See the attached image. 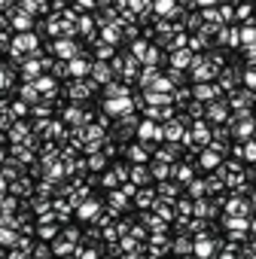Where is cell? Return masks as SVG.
<instances>
[{"label":"cell","mask_w":256,"mask_h":259,"mask_svg":"<svg viewBox=\"0 0 256 259\" xmlns=\"http://www.w3.org/2000/svg\"><path fill=\"white\" fill-rule=\"evenodd\" d=\"M98 92V82L92 76H67V82L58 89V95L64 101H73V104H89V98Z\"/></svg>","instance_id":"obj_1"},{"label":"cell","mask_w":256,"mask_h":259,"mask_svg":"<svg viewBox=\"0 0 256 259\" xmlns=\"http://www.w3.org/2000/svg\"><path fill=\"white\" fill-rule=\"evenodd\" d=\"M10 49L25 52V55H34V52H40V34H37L34 28H28V31H16V37H13Z\"/></svg>","instance_id":"obj_2"},{"label":"cell","mask_w":256,"mask_h":259,"mask_svg":"<svg viewBox=\"0 0 256 259\" xmlns=\"http://www.w3.org/2000/svg\"><path fill=\"white\" fill-rule=\"evenodd\" d=\"M76 52H86V46L76 43L73 37H55V40H52V55H55V58H64V61H67V58H73Z\"/></svg>","instance_id":"obj_3"},{"label":"cell","mask_w":256,"mask_h":259,"mask_svg":"<svg viewBox=\"0 0 256 259\" xmlns=\"http://www.w3.org/2000/svg\"><path fill=\"white\" fill-rule=\"evenodd\" d=\"M189 89H192V98L201 101V104H207V101H214V98L223 95V89L217 85V79H198V82L189 85Z\"/></svg>","instance_id":"obj_4"},{"label":"cell","mask_w":256,"mask_h":259,"mask_svg":"<svg viewBox=\"0 0 256 259\" xmlns=\"http://www.w3.org/2000/svg\"><path fill=\"white\" fill-rule=\"evenodd\" d=\"M226 116H229V104H226V98H223V95L204 104V122H207V125L226 122Z\"/></svg>","instance_id":"obj_5"},{"label":"cell","mask_w":256,"mask_h":259,"mask_svg":"<svg viewBox=\"0 0 256 259\" xmlns=\"http://www.w3.org/2000/svg\"><path fill=\"white\" fill-rule=\"evenodd\" d=\"M104 113H107L110 119L132 113V95H125V98H104Z\"/></svg>","instance_id":"obj_6"},{"label":"cell","mask_w":256,"mask_h":259,"mask_svg":"<svg viewBox=\"0 0 256 259\" xmlns=\"http://www.w3.org/2000/svg\"><path fill=\"white\" fill-rule=\"evenodd\" d=\"M192 177H195V162H192V159H186V162L177 159V162L171 165V180H177L180 186H186Z\"/></svg>","instance_id":"obj_7"},{"label":"cell","mask_w":256,"mask_h":259,"mask_svg":"<svg viewBox=\"0 0 256 259\" xmlns=\"http://www.w3.org/2000/svg\"><path fill=\"white\" fill-rule=\"evenodd\" d=\"M98 210H101V201H98V198H92V195H89V198H82V201H79V204H76V207H73V217H76V220H79V223H92V220H95V213H98Z\"/></svg>","instance_id":"obj_8"},{"label":"cell","mask_w":256,"mask_h":259,"mask_svg":"<svg viewBox=\"0 0 256 259\" xmlns=\"http://www.w3.org/2000/svg\"><path fill=\"white\" fill-rule=\"evenodd\" d=\"M89 76L98 82V89L107 82V79H113V67H110V61H104V58H95L92 64H89Z\"/></svg>","instance_id":"obj_9"},{"label":"cell","mask_w":256,"mask_h":259,"mask_svg":"<svg viewBox=\"0 0 256 259\" xmlns=\"http://www.w3.org/2000/svg\"><path fill=\"white\" fill-rule=\"evenodd\" d=\"M153 189H156V198H165V201H177V198L183 195V186H180L177 180H171V177L162 180V183L153 186Z\"/></svg>","instance_id":"obj_10"},{"label":"cell","mask_w":256,"mask_h":259,"mask_svg":"<svg viewBox=\"0 0 256 259\" xmlns=\"http://www.w3.org/2000/svg\"><path fill=\"white\" fill-rule=\"evenodd\" d=\"M89 64L92 58H86V52H76L73 58H67V76H89Z\"/></svg>","instance_id":"obj_11"},{"label":"cell","mask_w":256,"mask_h":259,"mask_svg":"<svg viewBox=\"0 0 256 259\" xmlns=\"http://www.w3.org/2000/svg\"><path fill=\"white\" fill-rule=\"evenodd\" d=\"M128 180H132L135 186H147V183L153 180V174H150V165H147V162H135L132 168H128Z\"/></svg>","instance_id":"obj_12"},{"label":"cell","mask_w":256,"mask_h":259,"mask_svg":"<svg viewBox=\"0 0 256 259\" xmlns=\"http://www.w3.org/2000/svg\"><path fill=\"white\" fill-rule=\"evenodd\" d=\"M141 64L165 67V64H168V52H159V43H156V46H147V49H144V55H141Z\"/></svg>","instance_id":"obj_13"},{"label":"cell","mask_w":256,"mask_h":259,"mask_svg":"<svg viewBox=\"0 0 256 259\" xmlns=\"http://www.w3.org/2000/svg\"><path fill=\"white\" fill-rule=\"evenodd\" d=\"M220 162H223V156H220L217 150H210V147H201V150H198V168H201V171H214Z\"/></svg>","instance_id":"obj_14"},{"label":"cell","mask_w":256,"mask_h":259,"mask_svg":"<svg viewBox=\"0 0 256 259\" xmlns=\"http://www.w3.org/2000/svg\"><path fill=\"white\" fill-rule=\"evenodd\" d=\"M189 61H192V52H189L186 46H180V49H171V52H168V64H171V67L189 70Z\"/></svg>","instance_id":"obj_15"},{"label":"cell","mask_w":256,"mask_h":259,"mask_svg":"<svg viewBox=\"0 0 256 259\" xmlns=\"http://www.w3.org/2000/svg\"><path fill=\"white\" fill-rule=\"evenodd\" d=\"M171 165L174 162H165V159L150 156V174H153V180H168L171 177Z\"/></svg>","instance_id":"obj_16"},{"label":"cell","mask_w":256,"mask_h":259,"mask_svg":"<svg viewBox=\"0 0 256 259\" xmlns=\"http://www.w3.org/2000/svg\"><path fill=\"white\" fill-rule=\"evenodd\" d=\"M52 210H55V220H58V226L73 220V204H70L67 198H64V201H61V198H52Z\"/></svg>","instance_id":"obj_17"},{"label":"cell","mask_w":256,"mask_h":259,"mask_svg":"<svg viewBox=\"0 0 256 259\" xmlns=\"http://www.w3.org/2000/svg\"><path fill=\"white\" fill-rule=\"evenodd\" d=\"M58 229H61V226H58L55 220H49V223H37V229H34V235H37L40 241H52V238L58 235Z\"/></svg>","instance_id":"obj_18"},{"label":"cell","mask_w":256,"mask_h":259,"mask_svg":"<svg viewBox=\"0 0 256 259\" xmlns=\"http://www.w3.org/2000/svg\"><path fill=\"white\" fill-rule=\"evenodd\" d=\"M16 89V70L10 64H0V92H10Z\"/></svg>","instance_id":"obj_19"},{"label":"cell","mask_w":256,"mask_h":259,"mask_svg":"<svg viewBox=\"0 0 256 259\" xmlns=\"http://www.w3.org/2000/svg\"><path fill=\"white\" fill-rule=\"evenodd\" d=\"M110 195H107V201H110V207L113 210H119V207H128V195L119 189V186H113V189H107Z\"/></svg>","instance_id":"obj_20"},{"label":"cell","mask_w":256,"mask_h":259,"mask_svg":"<svg viewBox=\"0 0 256 259\" xmlns=\"http://www.w3.org/2000/svg\"><path fill=\"white\" fill-rule=\"evenodd\" d=\"M186 198H201V195H207V189H204V180H198V177H192L186 186Z\"/></svg>","instance_id":"obj_21"},{"label":"cell","mask_w":256,"mask_h":259,"mask_svg":"<svg viewBox=\"0 0 256 259\" xmlns=\"http://www.w3.org/2000/svg\"><path fill=\"white\" fill-rule=\"evenodd\" d=\"M171 250H174V253H192V238H189L186 232H180V235L171 241Z\"/></svg>","instance_id":"obj_22"},{"label":"cell","mask_w":256,"mask_h":259,"mask_svg":"<svg viewBox=\"0 0 256 259\" xmlns=\"http://www.w3.org/2000/svg\"><path fill=\"white\" fill-rule=\"evenodd\" d=\"M22 101L25 104H34V101H40V92H37V85H34V79H25V85H22Z\"/></svg>","instance_id":"obj_23"},{"label":"cell","mask_w":256,"mask_h":259,"mask_svg":"<svg viewBox=\"0 0 256 259\" xmlns=\"http://www.w3.org/2000/svg\"><path fill=\"white\" fill-rule=\"evenodd\" d=\"M7 113H10V119H25V116H28V104L19 98V101L7 104Z\"/></svg>","instance_id":"obj_24"},{"label":"cell","mask_w":256,"mask_h":259,"mask_svg":"<svg viewBox=\"0 0 256 259\" xmlns=\"http://www.w3.org/2000/svg\"><path fill=\"white\" fill-rule=\"evenodd\" d=\"M217 13H220V22L223 25L235 22V4H229V0H223V7H217Z\"/></svg>","instance_id":"obj_25"},{"label":"cell","mask_w":256,"mask_h":259,"mask_svg":"<svg viewBox=\"0 0 256 259\" xmlns=\"http://www.w3.org/2000/svg\"><path fill=\"white\" fill-rule=\"evenodd\" d=\"M238 22H250V4H247V0H241L238 10H235V25Z\"/></svg>","instance_id":"obj_26"},{"label":"cell","mask_w":256,"mask_h":259,"mask_svg":"<svg viewBox=\"0 0 256 259\" xmlns=\"http://www.w3.org/2000/svg\"><path fill=\"white\" fill-rule=\"evenodd\" d=\"M110 171H113V177H116L119 183H122V180H128V165H125V162H113V168H110Z\"/></svg>","instance_id":"obj_27"},{"label":"cell","mask_w":256,"mask_h":259,"mask_svg":"<svg viewBox=\"0 0 256 259\" xmlns=\"http://www.w3.org/2000/svg\"><path fill=\"white\" fill-rule=\"evenodd\" d=\"M31 256H52V247H46V241H43V244L34 241V244H31Z\"/></svg>","instance_id":"obj_28"},{"label":"cell","mask_w":256,"mask_h":259,"mask_svg":"<svg viewBox=\"0 0 256 259\" xmlns=\"http://www.w3.org/2000/svg\"><path fill=\"white\" fill-rule=\"evenodd\" d=\"M10 43H13L10 28H0V52H7V49H10Z\"/></svg>","instance_id":"obj_29"},{"label":"cell","mask_w":256,"mask_h":259,"mask_svg":"<svg viewBox=\"0 0 256 259\" xmlns=\"http://www.w3.org/2000/svg\"><path fill=\"white\" fill-rule=\"evenodd\" d=\"M144 49H147V40H135V37H132V49H128V52H132L135 58H141Z\"/></svg>","instance_id":"obj_30"},{"label":"cell","mask_w":256,"mask_h":259,"mask_svg":"<svg viewBox=\"0 0 256 259\" xmlns=\"http://www.w3.org/2000/svg\"><path fill=\"white\" fill-rule=\"evenodd\" d=\"M180 10H195V0H177Z\"/></svg>","instance_id":"obj_31"},{"label":"cell","mask_w":256,"mask_h":259,"mask_svg":"<svg viewBox=\"0 0 256 259\" xmlns=\"http://www.w3.org/2000/svg\"><path fill=\"white\" fill-rule=\"evenodd\" d=\"M220 0H195V7H217Z\"/></svg>","instance_id":"obj_32"},{"label":"cell","mask_w":256,"mask_h":259,"mask_svg":"<svg viewBox=\"0 0 256 259\" xmlns=\"http://www.w3.org/2000/svg\"><path fill=\"white\" fill-rule=\"evenodd\" d=\"M0 256H4V247H0Z\"/></svg>","instance_id":"obj_33"}]
</instances>
